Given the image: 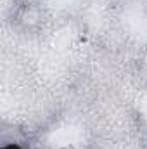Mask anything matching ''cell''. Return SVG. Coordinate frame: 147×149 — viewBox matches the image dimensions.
Listing matches in <instances>:
<instances>
[{
  "mask_svg": "<svg viewBox=\"0 0 147 149\" xmlns=\"http://www.w3.org/2000/svg\"><path fill=\"white\" fill-rule=\"evenodd\" d=\"M2 149H23L19 144H5Z\"/></svg>",
  "mask_w": 147,
  "mask_h": 149,
  "instance_id": "6da1fadb",
  "label": "cell"
}]
</instances>
